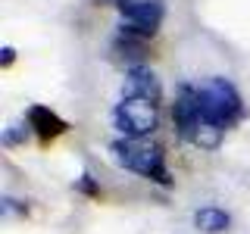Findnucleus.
<instances>
[{
    "label": "nucleus",
    "mask_w": 250,
    "mask_h": 234,
    "mask_svg": "<svg viewBox=\"0 0 250 234\" xmlns=\"http://www.w3.org/2000/svg\"><path fill=\"white\" fill-rule=\"evenodd\" d=\"M113 159L119 162V166H125L128 172H138V175L144 178H153V181L160 184H169V172H166V156H163V150L156 144H147V140H116L113 147Z\"/></svg>",
    "instance_id": "f257e3e1"
},
{
    "label": "nucleus",
    "mask_w": 250,
    "mask_h": 234,
    "mask_svg": "<svg viewBox=\"0 0 250 234\" xmlns=\"http://www.w3.org/2000/svg\"><path fill=\"white\" fill-rule=\"evenodd\" d=\"M197 103H200V116L203 122L216 125V128H225L241 116V94L234 91L231 81L225 78H209L207 84L197 91Z\"/></svg>",
    "instance_id": "f03ea898"
},
{
    "label": "nucleus",
    "mask_w": 250,
    "mask_h": 234,
    "mask_svg": "<svg viewBox=\"0 0 250 234\" xmlns=\"http://www.w3.org/2000/svg\"><path fill=\"white\" fill-rule=\"evenodd\" d=\"M113 122L125 137L141 140V137H147V135L156 131V125H160V109L147 97H131V94H125L113 109Z\"/></svg>",
    "instance_id": "7ed1b4c3"
},
{
    "label": "nucleus",
    "mask_w": 250,
    "mask_h": 234,
    "mask_svg": "<svg viewBox=\"0 0 250 234\" xmlns=\"http://www.w3.org/2000/svg\"><path fill=\"white\" fill-rule=\"evenodd\" d=\"M119 16L138 35H156L166 10H163V0H119Z\"/></svg>",
    "instance_id": "20e7f679"
},
{
    "label": "nucleus",
    "mask_w": 250,
    "mask_h": 234,
    "mask_svg": "<svg viewBox=\"0 0 250 234\" xmlns=\"http://www.w3.org/2000/svg\"><path fill=\"white\" fill-rule=\"evenodd\" d=\"M128 94L131 97H147V100H160V81L150 69L144 66H131L128 69Z\"/></svg>",
    "instance_id": "39448f33"
},
{
    "label": "nucleus",
    "mask_w": 250,
    "mask_h": 234,
    "mask_svg": "<svg viewBox=\"0 0 250 234\" xmlns=\"http://www.w3.org/2000/svg\"><path fill=\"white\" fill-rule=\"evenodd\" d=\"M28 125L41 137H57V135L66 131V122H62L53 109H47V106H31L28 109Z\"/></svg>",
    "instance_id": "423d86ee"
},
{
    "label": "nucleus",
    "mask_w": 250,
    "mask_h": 234,
    "mask_svg": "<svg viewBox=\"0 0 250 234\" xmlns=\"http://www.w3.org/2000/svg\"><path fill=\"white\" fill-rule=\"evenodd\" d=\"M229 213L225 209H219V206H203L194 213V225L203 231V234H219V231H225L229 228Z\"/></svg>",
    "instance_id": "0eeeda50"
},
{
    "label": "nucleus",
    "mask_w": 250,
    "mask_h": 234,
    "mask_svg": "<svg viewBox=\"0 0 250 234\" xmlns=\"http://www.w3.org/2000/svg\"><path fill=\"white\" fill-rule=\"evenodd\" d=\"M10 62H13V47H6L3 50V66H10Z\"/></svg>",
    "instance_id": "6e6552de"
}]
</instances>
